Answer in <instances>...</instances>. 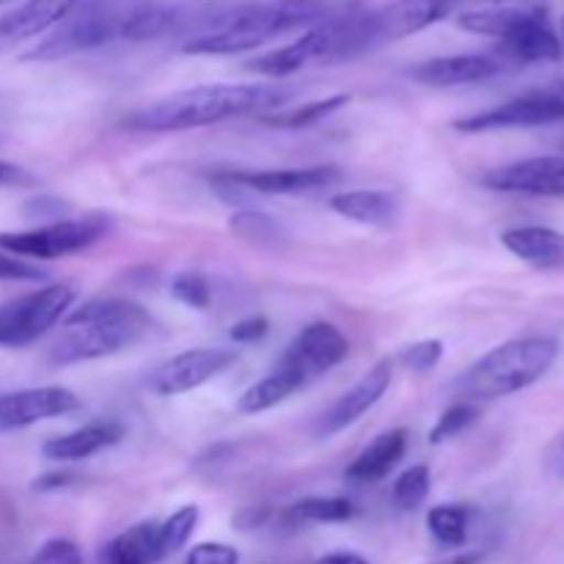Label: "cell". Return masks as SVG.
I'll list each match as a JSON object with an SVG mask.
<instances>
[{
  "mask_svg": "<svg viewBox=\"0 0 564 564\" xmlns=\"http://www.w3.org/2000/svg\"><path fill=\"white\" fill-rule=\"evenodd\" d=\"M336 0H257L215 17L182 44L185 55H237L336 17Z\"/></svg>",
  "mask_w": 564,
  "mask_h": 564,
  "instance_id": "6da1fadb",
  "label": "cell"
},
{
  "mask_svg": "<svg viewBox=\"0 0 564 564\" xmlns=\"http://www.w3.org/2000/svg\"><path fill=\"white\" fill-rule=\"evenodd\" d=\"M292 94L295 91L284 86L213 83V86H196L169 94V97L135 110L124 124L141 132L196 130V127L218 124V121L237 119V116L257 113V110L284 108L292 99Z\"/></svg>",
  "mask_w": 564,
  "mask_h": 564,
  "instance_id": "7a4b0ae2",
  "label": "cell"
},
{
  "mask_svg": "<svg viewBox=\"0 0 564 564\" xmlns=\"http://www.w3.org/2000/svg\"><path fill=\"white\" fill-rule=\"evenodd\" d=\"M152 328L154 319L138 303L119 301V297L88 301L64 317L58 339L50 350V361L69 367V364L119 356L141 345Z\"/></svg>",
  "mask_w": 564,
  "mask_h": 564,
  "instance_id": "3957f363",
  "label": "cell"
},
{
  "mask_svg": "<svg viewBox=\"0 0 564 564\" xmlns=\"http://www.w3.org/2000/svg\"><path fill=\"white\" fill-rule=\"evenodd\" d=\"M380 47L372 11H341L303 31L295 42L248 61V69L262 77H290L314 64H339Z\"/></svg>",
  "mask_w": 564,
  "mask_h": 564,
  "instance_id": "277c9868",
  "label": "cell"
},
{
  "mask_svg": "<svg viewBox=\"0 0 564 564\" xmlns=\"http://www.w3.org/2000/svg\"><path fill=\"white\" fill-rule=\"evenodd\" d=\"M560 358V341L554 336H523L485 352L474 367L457 380L463 402H488L518 394L545 378Z\"/></svg>",
  "mask_w": 564,
  "mask_h": 564,
  "instance_id": "5b68a950",
  "label": "cell"
},
{
  "mask_svg": "<svg viewBox=\"0 0 564 564\" xmlns=\"http://www.w3.org/2000/svg\"><path fill=\"white\" fill-rule=\"evenodd\" d=\"M457 25L477 36H490L501 42L505 58L518 64H551L562 58V42L551 25L549 9L543 6H499V9H477L457 17Z\"/></svg>",
  "mask_w": 564,
  "mask_h": 564,
  "instance_id": "8992f818",
  "label": "cell"
},
{
  "mask_svg": "<svg viewBox=\"0 0 564 564\" xmlns=\"http://www.w3.org/2000/svg\"><path fill=\"white\" fill-rule=\"evenodd\" d=\"M113 231V218L105 213L83 215V218L55 220L25 231H3L0 251L20 259H61L97 246Z\"/></svg>",
  "mask_w": 564,
  "mask_h": 564,
  "instance_id": "52a82bcc",
  "label": "cell"
},
{
  "mask_svg": "<svg viewBox=\"0 0 564 564\" xmlns=\"http://www.w3.org/2000/svg\"><path fill=\"white\" fill-rule=\"evenodd\" d=\"M75 297L77 292L69 284H47L6 301L0 306V347L20 350L39 341L69 314Z\"/></svg>",
  "mask_w": 564,
  "mask_h": 564,
  "instance_id": "ba28073f",
  "label": "cell"
},
{
  "mask_svg": "<svg viewBox=\"0 0 564 564\" xmlns=\"http://www.w3.org/2000/svg\"><path fill=\"white\" fill-rule=\"evenodd\" d=\"M119 22L121 17L113 14L108 6L83 0L58 25L50 28L28 53H22V61H61L97 50L119 36Z\"/></svg>",
  "mask_w": 564,
  "mask_h": 564,
  "instance_id": "9c48e42d",
  "label": "cell"
},
{
  "mask_svg": "<svg viewBox=\"0 0 564 564\" xmlns=\"http://www.w3.org/2000/svg\"><path fill=\"white\" fill-rule=\"evenodd\" d=\"M564 119V80L549 83V86L532 88L521 97L510 99L505 105L482 110V113L463 116L455 121V130L460 132H494L512 130V127H540L554 124Z\"/></svg>",
  "mask_w": 564,
  "mask_h": 564,
  "instance_id": "30bf717a",
  "label": "cell"
},
{
  "mask_svg": "<svg viewBox=\"0 0 564 564\" xmlns=\"http://www.w3.org/2000/svg\"><path fill=\"white\" fill-rule=\"evenodd\" d=\"M347 352H350V341L345 339V334L334 323L317 319L290 341V347L275 361V367L290 375L292 380H297L301 389H306L308 383L339 367Z\"/></svg>",
  "mask_w": 564,
  "mask_h": 564,
  "instance_id": "8fae6325",
  "label": "cell"
},
{
  "mask_svg": "<svg viewBox=\"0 0 564 564\" xmlns=\"http://www.w3.org/2000/svg\"><path fill=\"white\" fill-rule=\"evenodd\" d=\"M237 361H240V350H231V347H196V350L171 356L169 361L154 367L147 378V386L160 397L187 394V391L202 389L204 383L224 375Z\"/></svg>",
  "mask_w": 564,
  "mask_h": 564,
  "instance_id": "7c38bea8",
  "label": "cell"
},
{
  "mask_svg": "<svg viewBox=\"0 0 564 564\" xmlns=\"http://www.w3.org/2000/svg\"><path fill=\"white\" fill-rule=\"evenodd\" d=\"M482 185L496 193L564 198V158L562 154H545V158L516 160V163L488 171L482 176Z\"/></svg>",
  "mask_w": 564,
  "mask_h": 564,
  "instance_id": "4fadbf2b",
  "label": "cell"
},
{
  "mask_svg": "<svg viewBox=\"0 0 564 564\" xmlns=\"http://www.w3.org/2000/svg\"><path fill=\"white\" fill-rule=\"evenodd\" d=\"M80 408L75 391L61 386H42V389H22L0 394V433H14L47 419L66 416Z\"/></svg>",
  "mask_w": 564,
  "mask_h": 564,
  "instance_id": "5bb4252c",
  "label": "cell"
},
{
  "mask_svg": "<svg viewBox=\"0 0 564 564\" xmlns=\"http://www.w3.org/2000/svg\"><path fill=\"white\" fill-rule=\"evenodd\" d=\"M391 375H394V364H391V358H380V361L375 364V367L369 369L356 386H350V389H347L345 394H341L339 400H336L334 405L319 416L317 422L319 438L325 441L334 438V435H339L341 430L356 424L364 413L372 411V408L383 400L386 391H389Z\"/></svg>",
  "mask_w": 564,
  "mask_h": 564,
  "instance_id": "9a60e30c",
  "label": "cell"
},
{
  "mask_svg": "<svg viewBox=\"0 0 564 564\" xmlns=\"http://www.w3.org/2000/svg\"><path fill=\"white\" fill-rule=\"evenodd\" d=\"M235 185L246 193H262V196H301V193L325 191L339 182L336 165H312V169H262V171H231Z\"/></svg>",
  "mask_w": 564,
  "mask_h": 564,
  "instance_id": "2e32d148",
  "label": "cell"
},
{
  "mask_svg": "<svg viewBox=\"0 0 564 564\" xmlns=\"http://www.w3.org/2000/svg\"><path fill=\"white\" fill-rule=\"evenodd\" d=\"M463 0H391L372 11L380 44L413 36L438 25L457 11Z\"/></svg>",
  "mask_w": 564,
  "mask_h": 564,
  "instance_id": "e0dca14e",
  "label": "cell"
},
{
  "mask_svg": "<svg viewBox=\"0 0 564 564\" xmlns=\"http://www.w3.org/2000/svg\"><path fill=\"white\" fill-rule=\"evenodd\" d=\"M501 69H505V61L496 58V55L463 53L422 61V64L408 69V77H413V80L424 83L430 88H455L490 80V77L501 75Z\"/></svg>",
  "mask_w": 564,
  "mask_h": 564,
  "instance_id": "ac0fdd59",
  "label": "cell"
},
{
  "mask_svg": "<svg viewBox=\"0 0 564 564\" xmlns=\"http://www.w3.org/2000/svg\"><path fill=\"white\" fill-rule=\"evenodd\" d=\"M80 3L83 0H22L20 6L0 14V53L31 39H42Z\"/></svg>",
  "mask_w": 564,
  "mask_h": 564,
  "instance_id": "d6986e66",
  "label": "cell"
},
{
  "mask_svg": "<svg viewBox=\"0 0 564 564\" xmlns=\"http://www.w3.org/2000/svg\"><path fill=\"white\" fill-rule=\"evenodd\" d=\"M121 438H124V427L119 422H94L44 441L42 455L55 463H80L99 455L108 446L119 444Z\"/></svg>",
  "mask_w": 564,
  "mask_h": 564,
  "instance_id": "ffe728a7",
  "label": "cell"
},
{
  "mask_svg": "<svg viewBox=\"0 0 564 564\" xmlns=\"http://www.w3.org/2000/svg\"><path fill=\"white\" fill-rule=\"evenodd\" d=\"M501 246L538 270L564 268V235L549 226H516L501 235Z\"/></svg>",
  "mask_w": 564,
  "mask_h": 564,
  "instance_id": "44dd1931",
  "label": "cell"
},
{
  "mask_svg": "<svg viewBox=\"0 0 564 564\" xmlns=\"http://www.w3.org/2000/svg\"><path fill=\"white\" fill-rule=\"evenodd\" d=\"M408 449V430H389V433H380L378 438L369 446H364L361 455L347 466L345 477L356 485H375L383 482L400 460L405 457Z\"/></svg>",
  "mask_w": 564,
  "mask_h": 564,
  "instance_id": "7402d4cb",
  "label": "cell"
},
{
  "mask_svg": "<svg viewBox=\"0 0 564 564\" xmlns=\"http://www.w3.org/2000/svg\"><path fill=\"white\" fill-rule=\"evenodd\" d=\"M330 209L352 224L389 229L400 218V198L386 191H347L330 198Z\"/></svg>",
  "mask_w": 564,
  "mask_h": 564,
  "instance_id": "603a6c76",
  "label": "cell"
},
{
  "mask_svg": "<svg viewBox=\"0 0 564 564\" xmlns=\"http://www.w3.org/2000/svg\"><path fill=\"white\" fill-rule=\"evenodd\" d=\"M182 25V11L169 6H138L119 22V36L130 42H152L174 33Z\"/></svg>",
  "mask_w": 564,
  "mask_h": 564,
  "instance_id": "cb8c5ba5",
  "label": "cell"
},
{
  "mask_svg": "<svg viewBox=\"0 0 564 564\" xmlns=\"http://www.w3.org/2000/svg\"><path fill=\"white\" fill-rule=\"evenodd\" d=\"M301 386L297 380H292L290 375L281 372L279 367L270 369V375H264L262 380H257L253 386H248L246 391L237 400V411L246 413V416H253V413H264L270 408L281 405L284 400H290L292 394H297Z\"/></svg>",
  "mask_w": 564,
  "mask_h": 564,
  "instance_id": "d4e9b609",
  "label": "cell"
},
{
  "mask_svg": "<svg viewBox=\"0 0 564 564\" xmlns=\"http://www.w3.org/2000/svg\"><path fill=\"white\" fill-rule=\"evenodd\" d=\"M154 534H158L154 521L135 523L105 549V564H154L158 562Z\"/></svg>",
  "mask_w": 564,
  "mask_h": 564,
  "instance_id": "484cf974",
  "label": "cell"
},
{
  "mask_svg": "<svg viewBox=\"0 0 564 564\" xmlns=\"http://www.w3.org/2000/svg\"><path fill=\"white\" fill-rule=\"evenodd\" d=\"M471 507L466 505H438L427 512V529L435 543L446 549H463L471 532Z\"/></svg>",
  "mask_w": 564,
  "mask_h": 564,
  "instance_id": "4316f807",
  "label": "cell"
},
{
  "mask_svg": "<svg viewBox=\"0 0 564 564\" xmlns=\"http://www.w3.org/2000/svg\"><path fill=\"white\" fill-rule=\"evenodd\" d=\"M198 507L187 505L182 510H176L174 516L165 518L163 523H158V534H154V551H158V562L169 560V556L180 554L187 543H191L193 532L198 527Z\"/></svg>",
  "mask_w": 564,
  "mask_h": 564,
  "instance_id": "83f0119b",
  "label": "cell"
},
{
  "mask_svg": "<svg viewBox=\"0 0 564 564\" xmlns=\"http://www.w3.org/2000/svg\"><path fill=\"white\" fill-rule=\"evenodd\" d=\"M356 516L352 501L339 499V496H314V499H303L290 507L292 521L303 523H345Z\"/></svg>",
  "mask_w": 564,
  "mask_h": 564,
  "instance_id": "f1b7e54d",
  "label": "cell"
},
{
  "mask_svg": "<svg viewBox=\"0 0 564 564\" xmlns=\"http://www.w3.org/2000/svg\"><path fill=\"white\" fill-rule=\"evenodd\" d=\"M347 102H350V94H334V97L317 99V102H308V105H303V108L290 110V113H281V116H275V119H268V124L301 130V127L317 124V121L325 119V116L336 113V110L345 108Z\"/></svg>",
  "mask_w": 564,
  "mask_h": 564,
  "instance_id": "f546056e",
  "label": "cell"
},
{
  "mask_svg": "<svg viewBox=\"0 0 564 564\" xmlns=\"http://www.w3.org/2000/svg\"><path fill=\"white\" fill-rule=\"evenodd\" d=\"M430 468L427 466H413L405 474H400V479L394 482V505L400 510L413 512L427 501L430 496Z\"/></svg>",
  "mask_w": 564,
  "mask_h": 564,
  "instance_id": "4dcf8cb0",
  "label": "cell"
},
{
  "mask_svg": "<svg viewBox=\"0 0 564 564\" xmlns=\"http://www.w3.org/2000/svg\"><path fill=\"white\" fill-rule=\"evenodd\" d=\"M479 419V408L474 402H457V405L446 408L441 413V419L435 422V427L430 430V444H444V441L457 438L460 433H466L474 422Z\"/></svg>",
  "mask_w": 564,
  "mask_h": 564,
  "instance_id": "1f68e13d",
  "label": "cell"
},
{
  "mask_svg": "<svg viewBox=\"0 0 564 564\" xmlns=\"http://www.w3.org/2000/svg\"><path fill=\"white\" fill-rule=\"evenodd\" d=\"M171 295L180 303H185L187 308H196L204 312L213 301V292H209V281L204 279L198 270H182L174 281H171Z\"/></svg>",
  "mask_w": 564,
  "mask_h": 564,
  "instance_id": "d6a6232c",
  "label": "cell"
},
{
  "mask_svg": "<svg viewBox=\"0 0 564 564\" xmlns=\"http://www.w3.org/2000/svg\"><path fill=\"white\" fill-rule=\"evenodd\" d=\"M441 358H444V341L441 339L416 341V345L402 347V352H400L402 367H408L411 372H419V375H424V372H430V369L438 367Z\"/></svg>",
  "mask_w": 564,
  "mask_h": 564,
  "instance_id": "836d02e7",
  "label": "cell"
},
{
  "mask_svg": "<svg viewBox=\"0 0 564 564\" xmlns=\"http://www.w3.org/2000/svg\"><path fill=\"white\" fill-rule=\"evenodd\" d=\"M231 231L242 240H253V242H268L279 237V226L270 220V215H259V213H237L231 218Z\"/></svg>",
  "mask_w": 564,
  "mask_h": 564,
  "instance_id": "e575fe53",
  "label": "cell"
},
{
  "mask_svg": "<svg viewBox=\"0 0 564 564\" xmlns=\"http://www.w3.org/2000/svg\"><path fill=\"white\" fill-rule=\"evenodd\" d=\"M31 564H83V554L77 543L64 538H53L39 545Z\"/></svg>",
  "mask_w": 564,
  "mask_h": 564,
  "instance_id": "d590c367",
  "label": "cell"
},
{
  "mask_svg": "<svg viewBox=\"0 0 564 564\" xmlns=\"http://www.w3.org/2000/svg\"><path fill=\"white\" fill-rule=\"evenodd\" d=\"M0 281H47V273L33 262L0 251Z\"/></svg>",
  "mask_w": 564,
  "mask_h": 564,
  "instance_id": "8d00e7d4",
  "label": "cell"
},
{
  "mask_svg": "<svg viewBox=\"0 0 564 564\" xmlns=\"http://www.w3.org/2000/svg\"><path fill=\"white\" fill-rule=\"evenodd\" d=\"M240 556L231 545L224 543H202V545H193V551L187 554L185 564H237Z\"/></svg>",
  "mask_w": 564,
  "mask_h": 564,
  "instance_id": "74e56055",
  "label": "cell"
},
{
  "mask_svg": "<svg viewBox=\"0 0 564 564\" xmlns=\"http://www.w3.org/2000/svg\"><path fill=\"white\" fill-rule=\"evenodd\" d=\"M268 330H270L268 317H248V319H240V323L231 328V339H235L237 345H251V341L264 339Z\"/></svg>",
  "mask_w": 564,
  "mask_h": 564,
  "instance_id": "f35d334b",
  "label": "cell"
},
{
  "mask_svg": "<svg viewBox=\"0 0 564 564\" xmlns=\"http://www.w3.org/2000/svg\"><path fill=\"white\" fill-rule=\"evenodd\" d=\"M545 468H549L551 477L564 479V433L551 441L549 452H545Z\"/></svg>",
  "mask_w": 564,
  "mask_h": 564,
  "instance_id": "ab89813d",
  "label": "cell"
},
{
  "mask_svg": "<svg viewBox=\"0 0 564 564\" xmlns=\"http://www.w3.org/2000/svg\"><path fill=\"white\" fill-rule=\"evenodd\" d=\"M72 474L69 471H55V474H44L42 479H36V485H33V488L36 490H58V488H66V485L72 482Z\"/></svg>",
  "mask_w": 564,
  "mask_h": 564,
  "instance_id": "60d3db41",
  "label": "cell"
},
{
  "mask_svg": "<svg viewBox=\"0 0 564 564\" xmlns=\"http://www.w3.org/2000/svg\"><path fill=\"white\" fill-rule=\"evenodd\" d=\"M25 171L20 169V165L14 163H6V160H0V187L3 185H20V182H25Z\"/></svg>",
  "mask_w": 564,
  "mask_h": 564,
  "instance_id": "b9f144b4",
  "label": "cell"
},
{
  "mask_svg": "<svg viewBox=\"0 0 564 564\" xmlns=\"http://www.w3.org/2000/svg\"><path fill=\"white\" fill-rule=\"evenodd\" d=\"M317 564H369L364 556L358 554H347V551H339V554H328L323 556Z\"/></svg>",
  "mask_w": 564,
  "mask_h": 564,
  "instance_id": "7bdbcfd3",
  "label": "cell"
},
{
  "mask_svg": "<svg viewBox=\"0 0 564 564\" xmlns=\"http://www.w3.org/2000/svg\"><path fill=\"white\" fill-rule=\"evenodd\" d=\"M482 562V554H460L455 560H446L444 564H479Z\"/></svg>",
  "mask_w": 564,
  "mask_h": 564,
  "instance_id": "ee69618b",
  "label": "cell"
},
{
  "mask_svg": "<svg viewBox=\"0 0 564 564\" xmlns=\"http://www.w3.org/2000/svg\"><path fill=\"white\" fill-rule=\"evenodd\" d=\"M488 3L505 6V3H534V0H488Z\"/></svg>",
  "mask_w": 564,
  "mask_h": 564,
  "instance_id": "f6af8a7d",
  "label": "cell"
},
{
  "mask_svg": "<svg viewBox=\"0 0 564 564\" xmlns=\"http://www.w3.org/2000/svg\"><path fill=\"white\" fill-rule=\"evenodd\" d=\"M560 42H562V53H564V17H562V33H560Z\"/></svg>",
  "mask_w": 564,
  "mask_h": 564,
  "instance_id": "bcb514c9",
  "label": "cell"
},
{
  "mask_svg": "<svg viewBox=\"0 0 564 564\" xmlns=\"http://www.w3.org/2000/svg\"><path fill=\"white\" fill-rule=\"evenodd\" d=\"M3 3H11V0H0V6H3Z\"/></svg>",
  "mask_w": 564,
  "mask_h": 564,
  "instance_id": "7dc6e473",
  "label": "cell"
}]
</instances>
